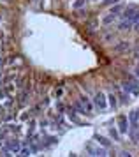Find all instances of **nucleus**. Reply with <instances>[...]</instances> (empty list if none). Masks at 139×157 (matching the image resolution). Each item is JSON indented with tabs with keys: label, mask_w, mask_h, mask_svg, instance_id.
<instances>
[{
	"label": "nucleus",
	"mask_w": 139,
	"mask_h": 157,
	"mask_svg": "<svg viewBox=\"0 0 139 157\" xmlns=\"http://www.w3.org/2000/svg\"><path fill=\"white\" fill-rule=\"evenodd\" d=\"M109 134H111L115 140H118V132H116V129L115 127H109Z\"/></svg>",
	"instance_id": "0eeeda50"
},
{
	"label": "nucleus",
	"mask_w": 139,
	"mask_h": 157,
	"mask_svg": "<svg viewBox=\"0 0 139 157\" xmlns=\"http://www.w3.org/2000/svg\"><path fill=\"white\" fill-rule=\"evenodd\" d=\"M93 104H95V108H97L99 111H104L106 108H107V102H106V97L102 92H97V95L93 97Z\"/></svg>",
	"instance_id": "f257e3e1"
},
{
	"label": "nucleus",
	"mask_w": 139,
	"mask_h": 157,
	"mask_svg": "<svg viewBox=\"0 0 139 157\" xmlns=\"http://www.w3.org/2000/svg\"><path fill=\"white\" fill-rule=\"evenodd\" d=\"M95 140H97L100 145H104V147H111V141H106V138H102V136H95Z\"/></svg>",
	"instance_id": "39448f33"
},
{
	"label": "nucleus",
	"mask_w": 139,
	"mask_h": 157,
	"mask_svg": "<svg viewBox=\"0 0 139 157\" xmlns=\"http://www.w3.org/2000/svg\"><path fill=\"white\" fill-rule=\"evenodd\" d=\"M122 0H102V6H113V4H118Z\"/></svg>",
	"instance_id": "423d86ee"
},
{
	"label": "nucleus",
	"mask_w": 139,
	"mask_h": 157,
	"mask_svg": "<svg viewBox=\"0 0 139 157\" xmlns=\"http://www.w3.org/2000/svg\"><path fill=\"white\" fill-rule=\"evenodd\" d=\"M83 4H85V0H76V2H74V7H81V6H83Z\"/></svg>",
	"instance_id": "6e6552de"
},
{
	"label": "nucleus",
	"mask_w": 139,
	"mask_h": 157,
	"mask_svg": "<svg viewBox=\"0 0 139 157\" xmlns=\"http://www.w3.org/2000/svg\"><path fill=\"white\" fill-rule=\"evenodd\" d=\"M129 118H127L125 115H120L118 117V131L120 134H125V132H129Z\"/></svg>",
	"instance_id": "f03ea898"
},
{
	"label": "nucleus",
	"mask_w": 139,
	"mask_h": 157,
	"mask_svg": "<svg viewBox=\"0 0 139 157\" xmlns=\"http://www.w3.org/2000/svg\"><path fill=\"white\" fill-rule=\"evenodd\" d=\"M81 102H83L85 109H86V115H90L92 111H93V106H92V102L88 101V97H86V95H81Z\"/></svg>",
	"instance_id": "7ed1b4c3"
},
{
	"label": "nucleus",
	"mask_w": 139,
	"mask_h": 157,
	"mask_svg": "<svg viewBox=\"0 0 139 157\" xmlns=\"http://www.w3.org/2000/svg\"><path fill=\"white\" fill-rule=\"evenodd\" d=\"M107 102H109V106H111V109H115V108L118 106V101H116V95H115V94H109V95H107Z\"/></svg>",
	"instance_id": "20e7f679"
}]
</instances>
